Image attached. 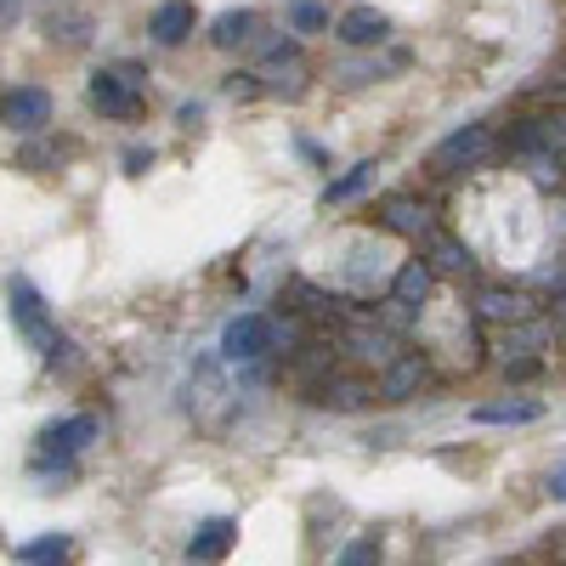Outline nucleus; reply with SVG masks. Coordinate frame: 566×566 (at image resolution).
<instances>
[{"label": "nucleus", "mask_w": 566, "mask_h": 566, "mask_svg": "<svg viewBox=\"0 0 566 566\" xmlns=\"http://www.w3.org/2000/svg\"><path fill=\"white\" fill-rule=\"evenodd\" d=\"M323 23H328V12H323V7H306V0L295 7V29H306V34H312V29H323Z\"/></svg>", "instance_id": "obj_22"}, {"label": "nucleus", "mask_w": 566, "mask_h": 566, "mask_svg": "<svg viewBox=\"0 0 566 566\" xmlns=\"http://www.w3.org/2000/svg\"><path fill=\"white\" fill-rule=\"evenodd\" d=\"M368 181H374V159L352 165V170H346L340 181H328V193H323V199H328V205H346V199H357V193H363Z\"/></svg>", "instance_id": "obj_15"}, {"label": "nucleus", "mask_w": 566, "mask_h": 566, "mask_svg": "<svg viewBox=\"0 0 566 566\" xmlns=\"http://www.w3.org/2000/svg\"><path fill=\"white\" fill-rule=\"evenodd\" d=\"M368 397H374V386H363V380H335V386H323L317 402H328V408H340V413H346V408H363Z\"/></svg>", "instance_id": "obj_18"}, {"label": "nucleus", "mask_w": 566, "mask_h": 566, "mask_svg": "<svg viewBox=\"0 0 566 566\" xmlns=\"http://www.w3.org/2000/svg\"><path fill=\"white\" fill-rule=\"evenodd\" d=\"M560 317H566V301H560Z\"/></svg>", "instance_id": "obj_25"}, {"label": "nucleus", "mask_w": 566, "mask_h": 566, "mask_svg": "<svg viewBox=\"0 0 566 566\" xmlns=\"http://www.w3.org/2000/svg\"><path fill=\"white\" fill-rule=\"evenodd\" d=\"M340 566H380V538H357L340 549Z\"/></svg>", "instance_id": "obj_20"}, {"label": "nucleus", "mask_w": 566, "mask_h": 566, "mask_svg": "<svg viewBox=\"0 0 566 566\" xmlns=\"http://www.w3.org/2000/svg\"><path fill=\"white\" fill-rule=\"evenodd\" d=\"M18 12H23V0H7V7H0V18H7V29L18 23Z\"/></svg>", "instance_id": "obj_24"}, {"label": "nucleus", "mask_w": 566, "mask_h": 566, "mask_svg": "<svg viewBox=\"0 0 566 566\" xmlns=\"http://www.w3.org/2000/svg\"><path fill=\"white\" fill-rule=\"evenodd\" d=\"M148 34H154L159 45L187 40V34H193V7H187V0H165V7L154 12V23H148Z\"/></svg>", "instance_id": "obj_7"}, {"label": "nucleus", "mask_w": 566, "mask_h": 566, "mask_svg": "<svg viewBox=\"0 0 566 566\" xmlns=\"http://www.w3.org/2000/svg\"><path fill=\"white\" fill-rule=\"evenodd\" d=\"M482 317H499V323L504 317H527V301L522 295H504V290H488L482 295Z\"/></svg>", "instance_id": "obj_19"}, {"label": "nucleus", "mask_w": 566, "mask_h": 566, "mask_svg": "<svg viewBox=\"0 0 566 566\" xmlns=\"http://www.w3.org/2000/svg\"><path fill=\"white\" fill-rule=\"evenodd\" d=\"M45 119H52V97H45L40 85H18L7 97V125L12 130H40Z\"/></svg>", "instance_id": "obj_5"}, {"label": "nucleus", "mask_w": 566, "mask_h": 566, "mask_svg": "<svg viewBox=\"0 0 566 566\" xmlns=\"http://www.w3.org/2000/svg\"><path fill=\"white\" fill-rule=\"evenodd\" d=\"M419 386H424V357H397V363H386V386H380L386 397L402 402V397H413Z\"/></svg>", "instance_id": "obj_11"}, {"label": "nucleus", "mask_w": 566, "mask_h": 566, "mask_svg": "<svg viewBox=\"0 0 566 566\" xmlns=\"http://www.w3.org/2000/svg\"><path fill=\"white\" fill-rule=\"evenodd\" d=\"M97 442V419H63V424H52V431H45V448L52 453H80V448H91Z\"/></svg>", "instance_id": "obj_9"}, {"label": "nucleus", "mask_w": 566, "mask_h": 566, "mask_svg": "<svg viewBox=\"0 0 566 566\" xmlns=\"http://www.w3.org/2000/svg\"><path fill=\"white\" fill-rule=\"evenodd\" d=\"M493 154V130L488 125H459L453 136L437 142V165L442 170H470V165H482Z\"/></svg>", "instance_id": "obj_2"}, {"label": "nucleus", "mask_w": 566, "mask_h": 566, "mask_svg": "<svg viewBox=\"0 0 566 566\" xmlns=\"http://www.w3.org/2000/svg\"><path fill=\"white\" fill-rule=\"evenodd\" d=\"M424 244H431V261H437L442 272H470V250H464L459 239H448V232H431Z\"/></svg>", "instance_id": "obj_16"}, {"label": "nucleus", "mask_w": 566, "mask_h": 566, "mask_svg": "<svg viewBox=\"0 0 566 566\" xmlns=\"http://www.w3.org/2000/svg\"><path fill=\"white\" fill-rule=\"evenodd\" d=\"M7 306H12V323L23 328V335H29V340H34V346H40L45 357H52V363H57V352H63V340L52 335V323H45V306H40V295L29 290V283H23V277H12V283H7Z\"/></svg>", "instance_id": "obj_1"}, {"label": "nucleus", "mask_w": 566, "mask_h": 566, "mask_svg": "<svg viewBox=\"0 0 566 566\" xmlns=\"http://www.w3.org/2000/svg\"><path fill=\"white\" fill-rule=\"evenodd\" d=\"M386 221H391L397 232H413V239H431V216H424L413 199H391V205H386Z\"/></svg>", "instance_id": "obj_14"}, {"label": "nucleus", "mask_w": 566, "mask_h": 566, "mask_svg": "<svg viewBox=\"0 0 566 566\" xmlns=\"http://www.w3.org/2000/svg\"><path fill=\"white\" fill-rule=\"evenodd\" d=\"M346 346H352V357H363V363H397V357H391V335H380V328H352Z\"/></svg>", "instance_id": "obj_13"}, {"label": "nucleus", "mask_w": 566, "mask_h": 566, "mask_svg": "<svg viewBox=\"0 0 566 566\" xmlns=\"http://www.w3.org/2000/svg\"><path fill=\"white\" fill-rule=\"evenodd\" d=\"M272 346H277V328H272L266 317H255V312L232 317L227 335H221V352H227V357H261V352H272Z\"/></svg>", "instance_id": "obj_4"}, {"label": "nucleus", "mask_w": 566, "mask_h": 566, "mask_svg": "<svg viewBox=\"0 0 566 566\" xmlns=\"http://www.w3.org/2000/svg\"><path fill=\"white\" fill-rule=\"evenodd\" d=\"M391 295H397V306H419L424 295H431V266H424V261H408L402 272H397V283H391Z\"/></svg>", "instance_id": "obj_12"}, {"label": "nucleus", "mask_w": 566, "mask_h": 566, "mask_svg": "<svg viewBox=\"0 0 566 566\" xmlns=\"http://www.w3.org/2000/svg\"><path fill=\"white\" fill-rule=\"evenodd\" d=\"M544 488H549V499H560V504H566V464H560V470H549V482H544Z\"/></svg>", "instance_id": "obj_23"}, {"label": "nucleus", "mask_w": 566, "mask_h": 566, "mask_svg": "<svg viewBox=\"0 0 566 566\" xmlns=\"http://www.w3.org/2000/svg\"><path fill=\"white\" fill-rule=\"evenodd\" d=\"M45 555H69V538L57 533V538H40V544H23L18 549V560H45Z\"/></svg>", "instance_id": "obj_21"}, {"label": "nucleus", "mask_w": 566, "mask_h": 566, "mask_svg": "<svg viewBox=\"0 0 566 566\" xmlns=\"http://www.w3.org/2000/svg\"><path fill=\"white\" fill-rule=\"evenodd\" d=\"M544 413V402H533V397H510V402H482L476 413V424H533Z\"/></svg>", "instance_id": "obj_8"}, {"label": "nucleus", "mask_w": 566, "mask_h": 566, "mask_svg": "<svg viewBox=\"0 0 566 566\" xmlns=\"http://www.w3.org/2000/svg\"><path fill=\"white\" fill-rule=\"evenodd\" d=\"M250 34H255V12H227V18H216V29H210L216 45H244Z\"/></svg>", "instance_id": "obj_17"}, {"label": "nucleus", "mask_w": 566, "mask_h": 566, "mask_svg": "<svg viewBox=\"0 0 566 566\" xmlns=\"http://www.w3.org/2000/svg\"><path fill=\"white\" fill-rule=\"evenodd\" d=\"M232 538H239V527H232V522H205V527H199V538L187 544V555L210 566V560H221V555L232 549Z\"/></svg>", "instance_id": "obj_10"}, {"label": "nucleus", "mask_w": 566, "mask_h": 566, "mask_svg": "<svg viewBox=\"0 0 566 566\" xmlns=\"http://www.w3.org/2000/svg\"><path fill=\"white\" fill-rule=\"evenodd\" d=\"M136 69H119V74H91V108H103L114 119H130L136 114Z\"/></svg>", "instance_id": "obj_3"}, {"label": "nucleus", "mask_w": 566, "mask_h": 566, "mask_svg": "<svg viewBox=\"0 0 566 566\" xmlns=\"http://www.w3.org/2000/svg\"><path fill=\"white\" fill-rule=\"evenodd\" d=\"M386 34H391V23H386V12H374V7H352L340 18V40L346 45H380Z\"/></svg>", "instance_id": "obj_6"}]
</instances>
